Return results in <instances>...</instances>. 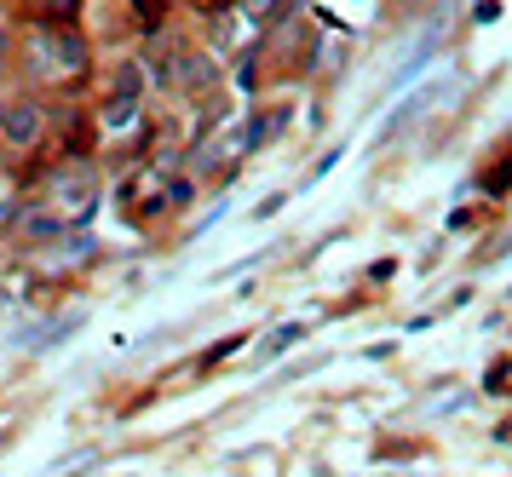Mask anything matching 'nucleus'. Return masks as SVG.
<instances>
[{"label": "nucleus", "instance_id": "5", "mask_svg": "<svg viewBox=\"0 0 512 477\" xmlns=\"http://www.w3.org/2000/svg\"><path fill=\"white\" fill-rule=\"evenodd\" d=\"M139 87H144L139 64H121V75H116V98H139Z\"/></svg>", "mask_w": 512, "mask_h": 477}, {"label": "nucleus", "instance_id": "4", "mask_svg": "<svg viewBox=\"0 0 512 477\" xmlns=\"http://www.w3.org/2000/svg\"><path fill=\"white\" fill-rule=\"evenodd\" d=\"M139 110V98H110V110H104V127H127Z\"/></svg>", "mask_w": 512, "mask_h": 477}, {"label": "nucleus", "instance_id": "6", "mask_svg": "<svg viewBox=\"0 0 512 477\" xmlns=\"http://www.w3.org/2000/svg\"><path fill=\"white\" fill-rule=\"evenodd\" d=\"M507 437H512V426H507Z\"/></svg>", "mask_w": 512, "mask_h": 477}, {"label": "nucleus", "instance_id": "3", "mask_svg": "<svg viewBox=\"0 0 512 477\" xmlns=\"http://www.w3.org/2000/svg\"><path fill=\"white\" fill-rule=\"evenodd\" d=\"M58 202H64V207H87V202H93V173H87V167L64 173V179H58Z\"/></svg>", "mask_w": 512, "mask_h": 477}, {"label": "nucleus", "instance_id": "2", "mask_svg": "<svg viewBox=\"0 0 512 477\" xmlns=\"http://www.w3.org/2000/svg\"><path fill=\"white\" fill-rule=\"evenodd\" d=\"M0 138L18 144V150H29V144L41 138V110H35V104H6V110H0Z\"/></svg>", "mask_w": 512, "mask_h": 477}, {"label": "nucleus", "instance_id": "1", "mask_svg": "<svg viewBox=\"0 0 512 477\" xmlns=\"http://www.w3.org/2000/svg\"><path fill=\"white\" fill-rule=\"evenodd\" d=\"M41 52H47L52 69H64V75H81V69H87V41H81L75 29H41Z\"/></svg>", "mask_w": 512, "mask_h": 477}]
</instances>
